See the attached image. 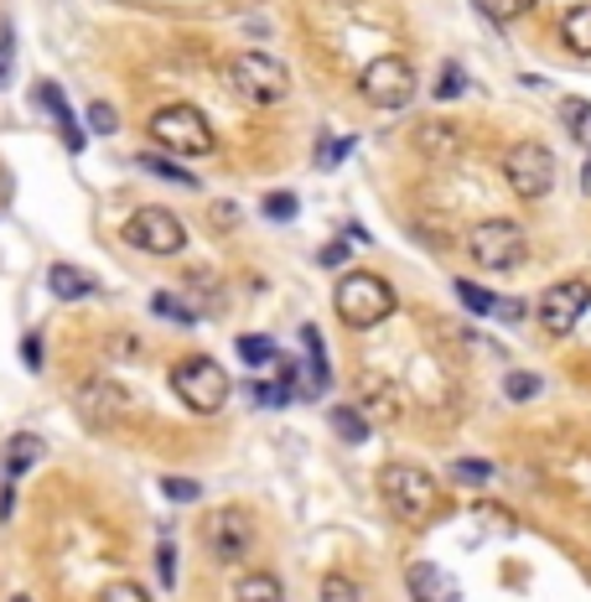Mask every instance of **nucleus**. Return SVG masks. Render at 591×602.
<instances>
[{"instance_id": "obj_16", "label": "nucleus", "mask_w": 591, "mask_h": 602, "mask_svg": "<svg viewBox=\"0 0 591 602\" xmlns=\"http://www.w3.org/2000/svg\"><path fill=\"white\" fill-rule=\"evenodd\" d=\"M36 457H42V442H36L32 431H17V436L6 442V478H21V473H32Z\"/></svg>"}, {"instance_id": "obj_22", "label": "nucleus", "mask_w": 591, "mask_h": 602, "mask_svg": "<svg viewBox=\"0 0 591 602\" xmlns=\"http://www.w3.org/2000/svg\"><path fill=\"white\" fill-rule=\"evenodd\" d=\"M151 307H156V317H167V323H182V327L198 323V311L182 307V296H171V292H156V296H151Z\"/></svg>"}, {"instance_id": "obj_18", "label": "nucleus", "mask_w": 591, "mask_h": 602, "mask_svg": "<svg viewBox=\"0 0 591 602\" xmlns=\"http://www.w3.org/2000/svg\"><path fill=\"white\" fill-rule=\"evenodd\" d=\"M234 602H286L281 577H271V571H250V577H239Z\"/></svg>"}, {"instance_id": "obj_13", "label": "nucleus", "mask_w": 591, "mask_h": 602, "mask_svg": "<svg viewBox=\"0 0 591 602\" xmlns=\"http://www.w3.org/2000/svg\"><path fill=\"white\" fill-rule=\"evenodd\" d=\"M36 94V104H42V109H48L52 115V125H57V136H63V146H68V151H84V130H78V120H73V109H68V99H63V88L52 84V78H42V84L32 88Z\"/></svg>"}, {"instance_id": "obj_23", "label": "nucleus", "mask_w": 591, "mask_h": 602, "mask_svg": "<svg viewBox=\"0 0 591 602\" xmlns=\"http://www.w3.org/2000/svg\"><path fill=\"white\" fill-rule=\"evenodd\" d=\"M456 296H462L467 311H477V317H493V311H498V296L483 292V286H473V281H456Z\"/></svg>"}, {"instance_id": "obj_9", "label": "nucleus", "mask_w": 591, "mask_h": 602, "mask_svg": "<svg viewBox=\"0 0 591 602\" xmlns=\"http://www.w3.org/2000/svg\"><path fill=\"white\" fill-rule=\"evenodd\" d=\"M587 307H591V281L571 276V281H556V286L535 302V317H540V327L550 338H566V332H576V323L587 317Z\"/></svg>"}, {"instance_id": "obj_7", "label": "nucleus", "mask_w": 591, "mask_h": 602, "mask_svg": "<svg viewBox=\"0 0 591 602\" xmlns=\"http://www.w3.org/2000/svg\"><path fill=\"white\" fill-rule=\"evenodd\" d=\"M467 255L483 265V271H519L524 255H529V240L514 219H483V224L467 234Z\"/></svg>"}, {"instance_id": "obj_2", "label": "nucleus", "mask_w": 591, "mask_h": 602, "mask_svg": "<svg viewBox=\"0 0 591 602\" xmlns=\"http://www.w3.org/2000/svg\"><path fill=\"white\" fill-rule=\"evenodd\" d=\"M171 390L182 400L187 411L198 415H213L229 405V390H234V379L223 374L219 359H208V353H187L177 369H171Z\"/></svg>"}, {"instance_id": "obj_41", "label": "nucleus", "mask_w": 591, "mask_h": 602, "mask_svg": "<svg viewBox=\"0 0 591 602\" xmlns=\"http://www.w3.org/2000/svg\"><path fill=\"white\" fill-rule=\"evenodd\" d=\"M11 602H27V598H11Z\"/></svg>"}, {"instance_id": "obj_17", "label": "nucleus", "mask_w": 591, "mask_h": 602, "mask_svg": "<svg viewBox=\"0 0 591 602\" xmlns=\"http://www.w3.org/2000/svg\"><path fill=\"white\" fill-rule=\"evenodd\" d=\"M560 42L576 52V57H591V6H576L560 17Z\"/></svg>"}, {"instance_id": "obj_3", "label": "nucleus", "mask_w": 591, "mask_h": 602, "mask_svg": "<svg viewBox=\"0 0 591 602\" xmlns=\"http://www.w3.org/2000/svg\"><path fill=\"white\" fill-rule=\"evenodd\" d=\"M333 302H338V317L353 327V332H369V327H379L389 311H394L389 281H379L373 271H348V276L338 281Z\"/></svg>"}, {"instance_id": "obj_1", "label": "nucleus", "mask_w": 591, "mask_h": 602, "mask_svg": "<svg viewBox=\"0 0 591 602\" xmlns=\"http://www.w3.org/2000/svg\"><path fill=\"white\" fill-rule=\"evenodd\" d=\"M379 488H384L389 515L400 519V525H431L441 515V483L425 467H410V463L384 467Z\"/></svg>"}, {"instance_id": "obj_27", "label": "nucleus", "mask_w": 591, "mask_h": 602, "mask_svg": "<svg viewBox=\"0 0 591 602\" xmlns=\"http://www.w3.org/2000/svg\"><path fill=\"white\" fill-rule=\"evenodd\" d=\"M529 6H535V0H483V11H488L493 21H519V17H529Z\"/></svg>"}, {"instance_id": "obj_5", "label": "nucleus", "mask_w": 591, "mask_h": 602, "mask_svg": "<svg viewBox=\"0 0 591 602\" xmlns=\"http://www.w3.org/2000/svg\"><path fill=\"white\" fill-rule=\"evenodd\" d=\"M151 140L161 151H177V156H208L213 151V125L192 104H167V109L151 115Z\"/></svg>"}, {"instance_id": "obj_15", "label": "nucleus", "mask_w": 591, "mask_h": 602, "mask_svg": "<svg viewBox=\"0 0 591 602\" xmlns=\"http://www.w3.org/2000/svg\"><path fill=\"white\" fill-rule=\"evenodd\" d=\"M48 292L57 296V302H84V296H94L99 286H94V276L73 271V265H52V271H48Z\"/></svg>"}, {"instance_id": "obj_35", "label": "nucleus", "mask_w": 591, "mask_h": 602, "mask_svg": "<svg viewBox=\"0 0 591 602\" xmlns=\"http://www.w3.org/2000/svg\"><path fill=\"white\" fill-rule=\"evenodd\" d=\"M353 151V136H338V140H321V151H317V161L321 167H338L342 156Z\"/></svg>"}, {"instance_id": "obj_28", "label": "nucleus", "mask_w": 591, "mask_h": 602, "mask_svg": "<svg viewBox=\"0 0 591 602\" xmlns=\"http://www.w3.org/2000/svg\"><path fill=\"white\" fill-rule=\"evenodd\" d=\"M265 219H275V224L296 219V192H271V198H265Z\"/></svg>"}, {"instance_id": "obj_33", "label": "nucleus", "mask_w": 591, "mask_h": 602, "mask_svg": "<svg viewBox=\"0 0 591 602\" xmlns=\"http://www.w3.org/2000/svg\"><path fill=\"white\" fill-rule=\"evenodd\" d=\"M462 88H467V78H462V68H456V63H446V68H441V84H436V99H456Z\"/></svg>"}, {"instance_id": "obj_19", "label": "nucleus", "mask_w": 591, "mask_h": 602, "mask_svg": "<svg viewBox=\"0 0 591 602\" xmlns=\"http://www.w3.org/2000/svg\"><path fill=\"white\" fill-rule=\"evenodd\" d=\"M415 146H421L425 156H456L462 151V136H456V125H431L425 120L421 130H415Z\"/></svg>"}, {"instance_id": "obj_4", "label": "nucleus", "mask_w": 591, "mask_h": 602, "mask_svg": "<svg viewBox=\"0 0 591 602\" xmlns=\"http://www.w3.org/2000/svg\"><path fill=\"white\" fill-rule=\"evenodd\" d=\"M229 88L244 104H281L291 94V73L271 52H239L229 63Z\"/></svg>"}, {"instance_id": "obj_20", "label": "nucleus", "mask_w": 591, "mask_h": 602, "mask_svg": "<svg viewBox=\"0 0 591 602\" xmlns=\"http://www.w3.org/2000/svg\"><path fill=\"white\" fill-rule=\"evenodd\" d=\"M560 125H566V136L576 140V146H587L591 151V104L587 99H560Z\"/></svg>"}, {"instance_id": "obj_26", "label": "nucleus", "mask_w": 591, "mask_h": 602, "mask_svg": "<svg viewBox=\"0 0 591 602\" xmlns=\"http://www.w3.org/2000/svg\"><path fill=\"white\" fill-rule=\"evenodd\" d=\"M504 390H508V400H535V395H540V374L519 369V374H508V379H504Z\"/></svg>"}, {"instance_id": "obj_25", "label": "nucleus", "mask_w": 591, "mask_h": 602, "mask_svg": "<svg viewBox=\"0 0 591 602\" xmlns=\"http://www.w3.org/2000/svg\"><path fill=\"white\" fill-rule=\"evenodd\" d=\"M333 426H338L342 442H363V436H369V426H363V415L348 411V405H338V411H333Z\"/></svg>"}, {"instance_id": "obj_40", "label": "nucleus", "mask_w": 591, "mask_h": 602, "mask_svg": "<svg viewBox=\"0 0 591 602\" xmlns=\"http://www.w3.org/2000/svg\"><path fill=\"white\" fill-rule=\"evenodd\" d=\"M587 192H591V161H587Z\"/></svg>"}, {"instance_id": "obj_37", "label": "nucleus", "mask_w": 591, "mask_h": 602, "mask_svg": "<svg viewBox=\"0 0 591 602\" xmlns=\"http://www.w3.org/2000/svg\"><path fill=\"white\" fill-rule=\"evenodd\" d=\"M21 363H27V369H42V338H36V332L21 338Z\"/></svg>"}, {"instance_id": "obj_11", "label": "nucleus", "mask_w": 591, "mask_h": 602, "mask_svg": "<svg viewBox=\"0 0 591 602\" xmlns=\"http://www.w3.org/2000/svg\"><path fill=\"white\" fill-rule=\"evenodd\" d=\"M203 540L208 551H213V561H223V567H234V561H244L254 546V525L244 509H213V515L203 519Z\"/></svg>"}, {"instance_id": "obj_14", "label": "nucleus", "mask_w": 591, "mask_h": 602, "mask_svg": "<svg viewBox=\"0 0 591 602\" xmlns=\"http://www.w3.org/2000/svg\"><path fill=\"white\" fill-rule=\"evenodd\" d=\"M302 344H306V379H302V390L296 395H306V400H317V395H327V384H333V369H327V348H321V332L317 327H302Z\"/></svg>"}, {"instance_id": "obj_30", "label": "nucleus", "mask_w": 591, "mask_h": 602, "mask_svg": "<svg viewBox=\"0 0 591 602\" xmlns=\"http://www.w3.org/2000/svg\"><path fill=\"white\" fill-rule=\"evenodd\" d=\"M161 494H167V499H177V504L203 499V488H198L192 478H161Z\"/></svg>"}, {"instance_id": "obj_39", "label": "nucleus", "mask_w": 591, "mask_h": 602, "mask_svg": "<svg viewBox=\"0 0 591 602\" xmlns=\"http://www.w3.org/2000/svg\"><path fill=\"white\" fill-rule=\"evenodd\" d=\"M213 219H219V229H229V224H234V208L219 203V208H213Z\"/></svg>"}, {"instance_id": "obj_10", "label": "nucleus", "mask_w": 591, "mask_h": 602, "mask_svg": "<svg viewBox=\"0 0 591 602\" xmlns=\"http://www.w3.org/2000/svg\"><path fill=\"white\" fill-rule=\"evenodd\" d=\"M125 240L136 250H146V255H177L187 244V229L171 208H140L136 219L125 224Z\"/></svg>"}, {"instance_id": "obj_24", "label": "nucleus", "mask_w": 591, "mask_h": 602, "mask_svg": "<svg viewBox=\"0 0 591 602\" xmlns=\"http://www.w3.org/2000/svg\"><path fill=\"white\" fill-rule=\"evenodd\" d=\"M239 359L254 363V369H260V363H275V344L260 338V332H244V338H239Z\"/></svg>"}, {"instance_id": "obj_29", "label": "nucleus", "mask_w": 591, "mask_h": 602, "mask_svg": "<svg viewBox=\"0 0 591 602\" xmlns=\"http://www.w3.org/2000/svg\"><path fill=\"white\" fill-rule=\"evenodd\" d=\"M321 602H363V598H358V587L348 577H327L321 582Z\"/></svg>"}, {"instance_id": "obj_38", "label": "nucleus", "mask_w": 591, "mask_h": 602, "mask_svg": "<svg viewBox=\"0 0 591 602\" xmlns=\"http://www.w3.org/2000/svg\"><path fill=\"white\" fill-rule=\"evenodd\" d=\"M342 260H348V244H327V250H321V255H317V265H327V271H338V265H342Z\"/></svg>"}, {"instance_id": "obj_8", "label": "nucleus", "mask_w": 591, "mask_h": 602, "mask_svg": "<svg viewBox=\"0 0 591 602\" xmlns=\"http://www.w3.org/2000/svg\"><path fill=\"white\" fill-rule=\"evenodd\" d=\"M358 94L373 109H405L415 99V68H410L405 57H373L369 68L358 73Z\"/></svg>"}, {"instance_id": "obj_31", "label": "nucleus", "mask_w": 591, "mask_h": 602, "mask_svg": "<svg viewBox=\"0 0 591 602\" xmlns=\"http://www.w3.org/2000/svg\"><path fill=\"white\" fill-rule=\"evenodd\" d=\"M99 602H151V592L136 582H115V587H104V598Z\"/></svg>"}, {"instance_id": "obj_12", "label": "nucleus", "mask_w": 591, "mask_h": 602, "mask_svg": "<svg viewBox=\"0 0 591 602\" xmlns=\"http://www.w3.org/2000/svg\"><path fill=\"white\" fill-rule=\"evenodd\" d=\"M405 587L415 602H462L456 577L446 567H436V561H415V567L405 571Z\"/></svg>"}, {"instance_id": "obj_6", "label": "nucleus", "mask_w": 591, "mask_h": 602, "mask_svg": "<svg viewBox=\"0 0 591 602\" xmlns=\"http://www.w3.org/2000/svg\"><path fill=\"white\" fill-rule=\"evenodd\" d=\"M504 182L514 188V198L540 203L545 192L556 188V151L540 146V140H519V146L504 156Z\"/></svg>"}, {"instance_id": "obj_34", "label": "nucleus", "mask_w": 591, "mask_h": 602, "mask_svg": "<svg viewBox=\"0 0 591 602\" xmlns=\"http://www.w3.org/2000/svg\"><path fill=\"white\" fill-rule=\"evenodd\" d=\"M156 571H161V587H177V551H171V540L156 546Z\"/></svg>"}, {"instance_id": "obj_32", "label": "nucleus", "mask_w": 591, "mask_h": 602, "mask_svg": "<svg viewBox=\"0 0 591 602\" xmlns=\"http://www.w3.org/2000/svg\"><path fill=\"white\" fill-rule=\"evenodd\" d=\"M488 478H493V467L483 457H462L456 463V483H488Z\"/></svg>"}, {"instance_id": "obj_21", "label": "nucleus", "mask_w": 591, "mask_h": 602, "mask_svg": "<svg viewBox=\"0 0 591 602\" xmlns=\"http://www.w3.org/2000/svg\"><path fill=\"white\" fill-rule=\"evenodd\" d=\"M140 172L161 177V182H177V188H198V177H187V167H177V161H167V156H156V151L140 156Z\"/></svg>"}, {"instance_id": "obj_36", "label": "nucleus", "mask_w": 591, "mask_h": 602, "mask_svg": "<svg viewBox=\"0 0 591 602\" xmlns=\"http://www.w3.org/2000/svg\"><path fill=\"white\" fill-rule=\"evenodd\" d=\"M88 125H94L99 136H109V130H115V125H119V115H115V109H109V104H88Z\"/></svg>"}]
</instances>
